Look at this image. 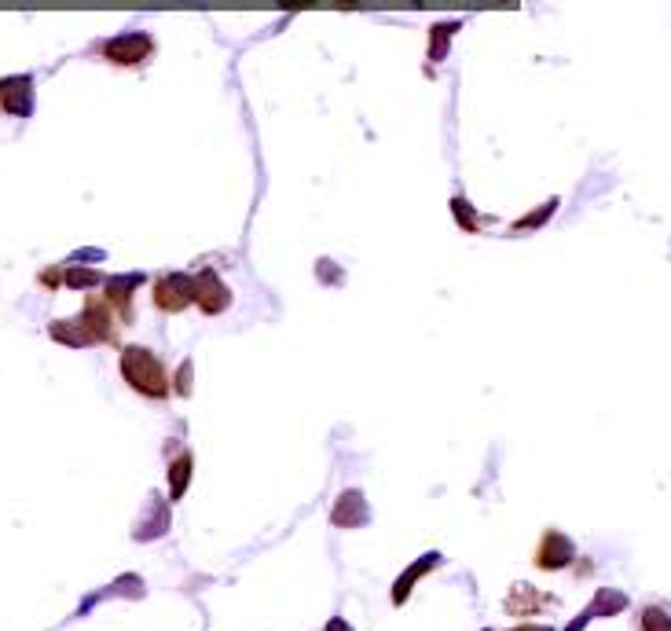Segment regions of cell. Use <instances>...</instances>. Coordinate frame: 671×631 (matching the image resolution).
<instances>
[{"label":"cell","mask_w":671,"mask_h":631,"mask_svg":"<svg viewBox=\"0 0 671 631\" xmlns=\"http://www.w3.org/2000/svg\"><path fill=\"white\" fill-rule=\"evenodd\" d=\"M543 602H550V598L539 595V591H532V587H525V584H518V587L510 591V598H507V613H532V609H539Z\"/></svg>","instance_id":"7c38bea8"},{"label":"cell","mask_w":671,"mask_h":631,"mask_svg":"<svg viewBox=\"0 0 671 631\" xmlns=\"http://www.w3.org/2000/svg\"><path fill=\"white\" fill-rule=\"evenodd\" d=\"M63 280H66V287H74V291H88V287L100 283L104 276L95 272V268H70V272H66Z\"/></svg>","instance_id":"9a60e30c"},{"label":"cell","mask_w":671,"mask_h":631,"mask_svg":"<svg viewBox=\"0 0 671 631\" xmlns=\"http://www.w3.org/2000/svg\"><path fill=\"white\" fill-rule=\"evenodd\" d=\"M624 606H627V598H624L620 591H609V587H606V591H598V598H595V606H591V609H587L584 616L591 620V616H598V613H620Z\"/></svg>","instance_id":"5bb4252c"},{"label":"cell","mask_w":671,"mask_h":631,"mask_svg":"<svg viewBox=\"0 0 671 631\" xmlns=\"http://www.w3.org/2000/svg\"><path fill=\"white\" fill-rule=\"evenodd\" d=\"M572 558H577V547H572V539H568L565 532H558V528H547L543 539H539V547H536V569L558 573V569H565Z\"/></svg>","instance_id":"8992f818"},{"label":"cell","mask_w":671,"mask_h":631,"mask_svg":"<svg viewBox=\"0 0 671 631\" xmlns=\"http://www.w3.org/2000/svg\"><path fill=\"white\" fill-rule=\"evenodd\" d=\"M176 393H180V397L191 393V360H183V368H180V386H176Z\"/></svg>","instance_id":"ac0fdd59"},{"label":"cell","mask_w":671,"mask_h":631,"mask_svg":"<svg viewBox=\"0 0 671 631\" xmlns=\"http://www.w3.org/2000/svg\"><path fill=\"white\" fill-rule=\"evenodd\" d=\"M323 631H352V624H349V620H345V616H331V620H327V627H323Z\"/></svg>","instance_id":"d6986e66"},{"label":"cell","mask_w":671,"mask_h":631,"mask_svg":"<svg viewBox=\"0 0 671 631\" xmlns=\"http://www.w3.org/2000/svg\"><path fill=\"white\" fill-rule=\"evenodd\" d=\"M118 330H122V323L100 294L84 298V309L77 320L52 323V338L66 341V345H118Z\"/></svg>","instance_id":"6da1fadb"},{"label":"cell","mask_w":671,"mask_h":631,"mask_svg":"<svg viewBox=\"0 0 671 631\" xmlns=\"http://www.w3.org/2000/svg\"><path fill=\"white\" fill-rule=\"evenodd\" d=\"M0 111L26 118L34 111V77H8L0 81Z\"/></svg>","instance_id":"ba28073f"},{"label":"cell","mask_w":671,"mask_h":631,"mask_svg":"<svg viewBox=\"0 0 671 631\" xmlns=\"http://www.w3.org/2000/svg\"><path fill=\"white\" fill-rule=\"evenodd\" d=\"M143 283V276H118V280H107V291L100 294L107 305H111V312L118 316V323L125 327V323H133V301H136V287Z\"/></svg>","instance_id":"52a82bcc"},{"label":"cell","mask_w":671,"mask_h":631,"mask_svg":"<svg viewBox=\"0 0 671 631\" xmlns=\"http://www.w3.org/2000/svg\"><path fill=\"white\" fill-rule=\"evenodd\" d=\"M104 55L114 63V66H140L143 59L154 55V37L143 34V30H133V34H118L111 41H104Z\"/></svg>","instance_id":"277c9868"},{"label":"cell","mask_w":671,"mask_h":631,"mask_svg":"<svg viewBox=\"0 0 671 631\" xmlns=\"http://www.w3.org/2000/svg\"><path fill=\"white\" fill-rule=\"evenodd\" d=\"M638 631H671V613L664 606H646L638 613Z\"/></svg>","instance_id":"4fadbf2b"},{"label":"cell","mask_w":671,"mask_h":631,"mask_svg":"<svg viewBox=\"0 0 671 631\" xmlns=\"http://www.w3.org/2000/svg\"><path fill=\"white\" fill-rule=\"evenodd\" d=\"M118 364H122V379L129 382L133 393H140L147 400H165L169 397V375H165V364L154 356V349L125 345Z\"/></svg>","instance_id":"7a4b0ae2"},{"label":"cell","mask_w":671,"mask_h":631,"mask_svg":"<svg viewBox=\"0 0 671 631\" xmlns=\"http://www.w3.org/2000/svg\"><path fill=\"white\" fill-rule=\"evenodd\" d=\"M440 562H444V558H440V551H429V555L415 558V566H408V569L397 577V584H393V606H404V602H408V595H411V587H415L426 573H433Z\"/></svg>","instance_id":"30bf717a"},{"label":"cell","mask_w":671,"mask_h":631,"mask_svg":"<svg viewBox=\"0 0 671 631\" xmlns=\"http://www.w3.org/2000/svg\"><path fill=\"white\" fill-rule=\"evenodd\" d=\"M191 283H195V305L206 316H221L232 309V287L217 276V268H202L199 276H191Z\"/></svg>","instance_id":"5b68a950"},{"label":"cell","mask_w":671,"mask_h":631,"mask_svg":"<svg viewBox=\"0 0 671 631\" xmlns=\"http://www.w3.org/2000/svg\"><path fill=\"white\" fill-rule=\"evenodd\" d=\"M466 206H469L466 199H451V210H455L459 224H462L466 232H477V217H473V210H466Z\"/></svg>","instance_id":"e0dca14e"},{"label":"cell","mask_w":671,"mask_h":631,"mask_svg":"<svg viewBox=\"0 0 671 631\" xmlns=\"http://www.w3.org/2000/svg\"><path fill=\"white\" fill-rule=\"evenodd\" d=\"M367 518H370V507H367L363 492H356V488L341 492L338 507L331 510V521H334L338 528H360V525H367Z\"/></svg>","instance_id":"9c48e42d"},{"label":"cell","mask_w":671,"mask_h":631,"mask_svg":"<svg viewBox=\"0 0 671 631\" xmlns=\"http://www.w3.org/2000/svg\"><path fill=\"white\" fill-rule=\"evenodd\" d=\"M554 206H558V199H550V202H543V210H536L532 217H521V221L514 224V232H525V228H539V224H543V221H547V217L554 213Z\"/></svg>","instance_id":"2e32d148"},{"label":"cell","mask_w":671,"mask_h":631,"mask_svg":"<svg viewBox=\"0 0 671 631\" xmlns=\"http://www.w3.org/2000/svg\"><path fill=\"white\" fill-rule=\"evenodd\" d=\"M510 631H554V627H547V624H518Z\"/></svg>","instance_id":"ffe728a7"},{"label":"cell","mask_w":671,"mask_h":631,"mask_svg":"<svg viewBox=\"0 0 671 631\" xmlns=\"http://www.w3.org/2000/svg\"><path fill=\"white\" fill-rule=\"evenodd\" d=\"M191 467H195V459H191V452H180L173 463H169V503H180L187 485H191Z\"/></svg>","instance_id":"8fae6325"},{"label":"cell","mask_w":671,"mask_h":631,"mask_svg":"<svg viewBox=\"0 0 671 631\" xmlns=\"http://www.w3.org/2000/svg\"><path fill=\"white\" fill-rule=\"evenodd\" d=\"M151 301H154L158 312L176 316V312H183L187 305H195V283H191L187 272H165V276L154 280Z\"/></svg>","instance_id":"3957f363"}]
</instances>
